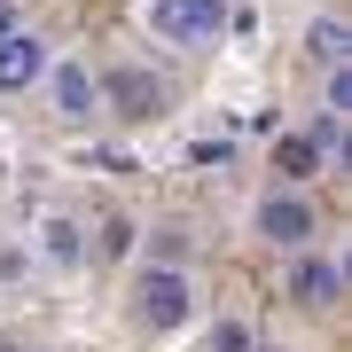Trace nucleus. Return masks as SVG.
Masks as SVG:
<instances>
[{
  "instance_id": "obj_1",
  "label": "nucleus",
  "mask_w": 352,
  "mask_h": 352,
  "mask_svg": "<svg viewBox=\"0 0 352 352\" xmlns=\"http://www.w3.org/2000/svg\"><path fill=\"white\" fill-rule=\"evenodd\" d=\"M141 24H149L164 47H212V39L235 24L227 0H141Z\"/></svg>"
},
{
  "instance_id": "obj_6",
  "label": "nucleus",
  "mask_w": 352,
  "mask_h": 352,
  "mask_svg": "<svg viewBox=\"0 0 352 352\" xmlns=\"http://www.w3.org/2000/svg\"><path fill=\"white\" fill-rule=\"evenodd\" d=\"M102 110H118V118H157L164 110V87L149 71H110L102 78Z\"/></svg>"
},
{
  "instance_id": "obj_15",
  "label": "nucleus",
  "mask_w": 352,
  "mask_h": 352,
  "mask_svg": "<svg viewBox=\"0 0 352 352\" xmlns=\"http://www.w3.org/2000/svg\"><path fill=\"white\" fill-rule=\"evenodd\" d=\"M8 24H16V16H8V0H0V32H8Z\"/></svg>"
},
{
  "instance_id": "obj_10",
  "label": "nucleus",
  "mask_w": 352,
  "mask_h": 352,
  "mask_svg": "<svg viewBox=\"0 0 352 352\" xmlns=\"http://www.w3.org/2000/svg\"><path fill=\"white\" fill-rule=\"evenodd\" d=\"M314 164H321V149H314L305 133H274V173H282V180H305Z\"/></svg>"
},
{
  "instance_id": "obj_2",
  "label": "nucleus",
  "mask_w": 352,
  "mask_h": 352,
  "mask_svg": "<svg viewBox=\"0 0 352 352\" xmlns=\"http://www.w3.org/2000/svg\"><path fill=\"white\" fill-rule=\"evenodd\" d=\"M188 314H196V282L180 274V266H141V282H133V321L164 337V329H180Z\"/></svg>"
},
{
  "instance_id": "obj_12",
  "label": "nucleus",
  "mask_w": 352,
  "mask_h": 352,
  "mask_svg": "<svg viewBox=\"0 0 352 352\" xmlns=\"http://www.w3.org/2000/svg\"><path fill=\"white\" fill-rule=\"evenodd\" d=\"M321 110H337V118L352 110V63H337V71L321 78Z\"/></svg>"
},
{
  "instance_id": "obj_14",
  "label": "nucleus",
  "mask_w": 352,
  "mask_h": 352,
  "mask_svg": "<svg viewBox=\"0 0 352 352\" xmlns=\"http://www.w3.org/2000/svg\"><path fill=\"white\" fill-rule=\"evenodd\" d=\"M126 251H133V227L110 219V227H102V258H126Z\"/></svg>"
},
{
  "instance_id": "obj_3",
  "label": "nucleus",
  "mask_w": 352,
  "mask_h": 352,
  "mask_svg": "<svg viewBox=\"0 0 352 352\" xmlns=\"http://www.w3.org/2000/svg\"><path fill=\"white\" fill-rule=\"evenodd\" d=\"M47 63H55V55H47V39H39V32H0V94H32L39 87V78H47Z\"/></svg>"
},
{
  "instance_id": "obj_7",
  "label": "nucleus",
  "mask_w": 352,
  "mask_h": 352,
  "mask_svg": "<svg viewBox=\"0 0 352 352\" xmlns=\"http://www.w3.org/2000/svg\"><path fill=\"white\" fill-rule=\"evenodd\" d=\"M289 298L298 305H337L344 298V266L337 258H298L289 266Z\"/></svg>"
},
{
  "instance_id": "obj_11",
  "label": "nucleus",
  "mask_w": 352,
  "mask_h": 352,
  "mask_svg": "<svg viewBox=\"0 0 352 352\" xmlns=\"http://www.w3.org/2000/svg\"><path fill=\"white\" fill-rule=\"evenodd\" d=\"M305 141H314L321 157H344V118H337V110H314V126H305Z\"/></svg>"
},
{
  "instance_id": "obj_9",
  "label": "nucleus",
  "mask_w": 352,
  "mask_h": 352,
  "mask_svg": "<svg viewBox=\"0 0 352 352\" xmlns=\"http://www.w3.org/2000/svg\"><path fill=\"white\" fill-rule=\"evenodd\" d=\"M305 55H314L321 71H337V63H352V32L337 16H314V24H305Z\"/></svg>"
},
{
  "instance_id": "obj_8",
  "label": "nucleus",
  "mask_w": 352,
  "mask_h": 352,
  "mask_svg": "<svg viewBox=\"0 0 352 352\" xmlns=\"http://www.w3.org/2000/svg\"><path fill=\"white\" fill-rule=\"evenodd\" d=\"M39 258H47V266H78V258H87V243H78V219H63V212L39 219Z\"/></svg>"
},
{
  "instance_id": "obj_16",
  "label": "nucleus",
  "mask_w": 352,
  "mask_h": 352,
  "mask_svg": "<svg viewBox=\"0 0 352 352\" xmlns=\"http://www.w3.org/2000/svg\"><path fill=\"white\" fill-rule=\"evenodd\" d=\"M0 352H16V344H0Z\"/></svg>"
},
{
  "instance_id": "obj_5",
  "label": "nucleus",
  "mask_w": 352,
  "mask_h": 352,
  "mask_svg": "<svg viewBox=\"0 0 352 352\" xmlns=\"http://www.w3.org/2000/svg\"><path fill=\"white\" fill-rule=\"evenodd\" d=\"M47 102H55L63 126H87V118L102 110V78L87 63H47Z\"/></svg>"
},
{
  "instance_id": "obj_13",
  "label": "nucleus",
  "mask_w": 352,
  "mask_h": 352,
  "mask_svg": "<svg viewBox=\"0 0 352 352\" xmlns=\"http://www.w3.org/2000/svg\"><path fill=\"white\" fill-rule=\"evenodd\" d=\"M212 352H251V329H243V321H219L212 329Z\"/></svg>"
},
{
  "instance_id": "obj_4",
  "label": "nucleus",
  "mask_w": 352,
  "mask_h": 352,
  "mask_svg": "<svg viewBox=\"0 0 352 352\" xmlns=\"http://www.w3.org/2000/svg\"><path fill=\"white\" fill-rule=\"evenodd\" d=\"M258 235L274 243V251H305V243H314V204L289 196V188L258 196Z\"/></svg>"
}]
</instances>
